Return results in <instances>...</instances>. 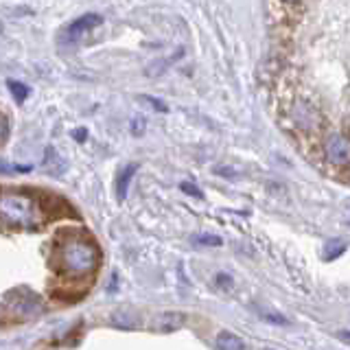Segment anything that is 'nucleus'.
Segmentation results:
<instances>
[{
	"mask_svg": "<svg viewBox=\"0 0 350 350\" xmlns=\"http://www.w3.org/2000/svg\"><path fill=\"white\" fill-rule=\"evenodd\" d=\"M55 265L59 271L70 273V276H81L96 269L101 260V250L90 237L85 234H64V239L55 245Z\"/></svg>",
	"mask_w": 350,
	"mask_h": 350,
	"instance_id": "f257e3e1",
	"label": "nucleus"
},
{
	"mask_svg": "<svg viewBox=\"0 0 350 350\" xmlns=\"http://www.w3.org/2000/svg\"><path fill=\"white\" fill-rule=\"evenodd\" d=\"M42 213L38 197L25 191H0V226L36 228L42 224Z\"/></svg>",
	"mask_w": 350,
	"mask_h": 350,
	"instance_id": "f03ea898",
	"label": "nucleus"
},
{
	"mask_svg": "<svg viewBox=\"0 0 350 350\" xmlns=\"http://www.w3.org/2000/svg\"><path fill=\"white\" fill-rule=\"evenodd\" d=\"M103 22V18L98 16V14H85L81 18H77L75 22H70L68 29H66L64 33V40L66 42H79L83 40L85 36H90V31L94 27H98Z\"/></svg>",
	"mask_w": 350,
	"mask_h": 350,
	"instance_id": "7ed1b4c3",
	"label": "nucleus"
},
{
	"mask_svg": "<svg viewBox=\"0 0 350 350\" xmlns=\"http://www.w3.org/2000/svg\"><path fill=\"white\" fill-rule=\"evenodd\" d=\"M324 153L326 158L331 160L333 164H337V167H346L348 164V138L344 134H331L326 140H324Z\"/></svg>",
	"mask_w": 350,
	"mask_h": 350,
	"instance_id": "20e7f679",
	"label": "nucleus"
},
{
	"mask_svg": "<svg viewBox=\"0 0 350 350\" xmlns=\"http://www.w3.org/2000/svg\"><path fill=\"white\" fill-rule=\"evenodd\" d=\"M184 324H186V315L182 311H164L156 315L151 328L156 333H175V331H180Z\"/></svg>",
	"mask_w": 350,
	"mask_h": 350,
	"instance_id": "39448f33",
	"label": "nucleus"
},
{
	"mask_svg": "<svg viewBox=\"0 0 350 350\" xmlns=\"http://www.w3.org/2000/svg\"><path fill=\"white\" fill-rule=\"evenodd\" d=\"M109 322H112L114 326H118V328H127V331L142 326V320H140V317L134 315V313H129V311H116V313H112V317H109Z\"/></svg>",
	"mask_w": 350,
	"mask_h": 350,
	"instance_id": "423d86ee",
	"label": "nucleus"
},
{
	"mask_svg": "<svg viewBox=\"0 0 350 350\" xmlns=\"http://www.w3.org/2000/svg\"><path fill=\"white\" fill-rule=\"evenodd\" d=\"M217 350H245V344L234 333L226 331L217 335Z\"/></svg>",
	"mask_w": 350,
	"mask_h": 350,
	"instance_id": "0eeeda50",
	"label": "nucleus"
},
{
	"mask_svg": "<svg viewBox=\"0 0 350 350\" xmlns=\"http://www.w3.org/2000/svg\"><path fill=\"white\" fill-rule=\"evenodd\" d=\"M138 171V164H127V167L123 169V173L118 175V182H116V193L118 197L123 200V197L127 195V189H129V182L131 178H134V173Z\"/></svg>",
	"mask_w": 350,
	"mask_h": 350,
	"instance_id": "6e6552de",
	"label": "nucleus"
},
{
	"mask_svg": "<svg viewBox=\"0 0 350 350\" xmlns=\"http://www.w3.org/2000/svg\"><path fill=\"white\" fill-rule=\"evenodd\" d=\"M9 85V90H11V94H14V98L18 103H22L25 98L29 96V88L25 85V83H20V81H9L7 83Z\"/></svg>",
	"mask_w": 350,
	"mask_h": 350,
	"instance_id": "1a4fd4ad",
	"label": "nucleus"
},
{
	"mask_svg": "<svg viewBox=\"0 0 350 350\" xmlns=\"http://www.w3.org/2000/svg\"><path fill=\"white\" fill-rule=\"evenodd\" d=\"M193 243L195 245H221V239H219V237H215V234H195L193 239Z\"/></svg>",
	"mask_w": 350,
	"mask_h": 350,
	"instance_id": "9d476101",
	"label": "nucleus"
},
{
	"mask_svg": "<svg viewBox=\"0 0 350 350\" xmlns=\"http://www.w3.org/2000/svg\"><path fill=\"white\" fill-rule=\"evenodd\" d=\"M182 191H186L189 195H195V197H202L200 189H197V186H193V184H189V182H184V184H182Z\"/></svg>",
	"mask_w": 350,
	"mask_h": 350,
	"instance_id": "9b49d317",
	"label": "nucleus"
},
{
	"mask_svg": "<svg viewBox=\"0 0 350 350\" xmlns=\"http://www.w3.org/2000/svg\"><path fill=\"white\" fill-rule=\"evenodd\" d=\"M265 350H273V348H265Z\"/></svg>",
	"mask_w": 350,
	"mask_h": 350,
	"instance_id": "f8f14e48",
	"label": "nucleus"
}]
</instances>
